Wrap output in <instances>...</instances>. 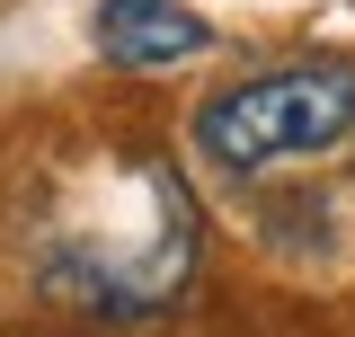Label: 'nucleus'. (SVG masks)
I'll return each mask as SVG.
<instances>
[{"label":"nucleus","instance_id":"2","mask_svg":"<svg viewBox=\"0 0 355 337\" xmlns=\"http://www.w3.org/2000/svg\"><path fill=\"white\" fill-rule=\"evenodd\" d=\"M355 142V62H284L231 80L196 107V151L222 178H258L284 160H329Z\"/></svg>","mask_w":355,"mask_h":337},{"label":"nucleus","instance_id":"3","mask_svg":"<svg viewBox=\"0 0 355 337\" xmlns=\"http://www.w3.org/2000/svg\"><path fill=\"white\" fill-rule=\"evenodd\" d=\"M89 36H98V53L116 71H169V62H196L214 44V27L187 0H98Z\"/></svg>","mask_w":355,"mask_h":337},{"label":"nucleus","instance_id":"1","mask_svg":"<svg viewBox=\"0 0 355 337\" xmlns=\"http://www.w3.org/2000/svg\"><path fill=\"white\" fill-rule=\"evenodd\" d=\"M196 275V205L160 160H98L36 231V284L98 320H142Z\"/></svg>","mask_w":355,"mask_h":337}]
</instances>
